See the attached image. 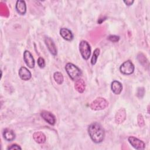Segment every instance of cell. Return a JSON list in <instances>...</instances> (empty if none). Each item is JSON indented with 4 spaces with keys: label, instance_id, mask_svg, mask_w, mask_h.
<instances>
[{
    "label": "cell",
    "instance_id": "6da1fadb",
    "mask_svg": "<svg viewBox=\"0 0 150 150\" xmlns=\"http://www.w3.org/2000/svg\"><path fill=\"white\" fill-rule=\"evenodd\" d=\"M88 132L91 139L95 143H100L104 139V130L101 125L97 122L92 123L89 125Z\"/></svg>",
    "mask_w": 150,
    "mask_h": 150
},
{
    "label": "cell",
    "instance_id": "7a4b0ae2",
    "mask_svg": "<svg viewBox=\"0 0 150 150\" xmlns=\"http://www.w3.org/2000/svg\"><path fill=\"white\" fill-rule=\"evenodd\" d=\"M65 69L70 78L73 80H77L81 75L80 69L71 63H67L66 64Z\"/></svg>",
    "mask_w": 150,
    "mask_h": 150
},
{
    "label": "cell",
    "instance_id": "3957f363",
    "mask_svg": "<svg viewBox=\"0 0 150 150\" xmlns=\"http://www.w3.org/2000/svg\"><path fill=\"white\" fill-rule=\"evenodd\" d=\"M108 105V101L103 97H97L90 104V107L93 110H102Z\"/></svg>",
    "mask_w": 150,
    "mask_h": 150
},
{
    "label": "cell",
    "instance_id": "277c9868",
    "mask_svg": "<svg viewBox=\"0 0 150 150\" xmlns=\"http://www.w3.org/2000/svg\"><path fill=\"white\" fill-rule=\"evenodd\" d=\"M79 50L82 57L84 60H88L91 54V48L87 41L82 40L80 42Z\"/></svg>",
    "mask_w": 150,
    "mask_h": 150
},
{
    "label": "cell",
    "instance_id": "5b68a950",
    "mask_svg": "<svg viewBox=\"0 0 150 150\" xmlns=\"http://www.w3.org/2000/svg\"><path fill=\"white\" fill-rule=\"evenodd\" d=\"M134 65L130 60L124 62L120 66V70L121 73L126 75H129L133 73L134 71Z\"/></svg>",
    "mask_w": 150,
    "mask_h": 150
},
{
    "label": "cell",
    "instance_id": "8992f818",
    "mask_svg": "<svg viewBox=\"0 0 150 150\" xmlns=\"http://www.w3.org/2000/svg\"><path fill=\"white\" fill-rule=\"evenodd\" d=\"M128 141L129 144L136 149L141 150L145 148V143L142 141L138 139L135 137H129L128 138Z\"/></svg>",
    "mask_w": 150,
    "mask_h": 150
},
{
    "label": "cell",
    "instance_id": "52a82bcc",
    "mask_svg": "<svg viewBox=\"0 0 150 150\" xmlns=\"http://www.w3.org/2000/svg\"><path fill=\"white\" fill-rule=\"evenodd\" d=\"M41 117L49 124L54 125L56 122V118L54 115L49 111L43 110L40 112Z\"/></svg>",
    "mask_w": 150,
    "mask_h": 150
},
{
    "label": "cell",
    "instance_id": "ba28073f",
    "mask_svg": "<svg viewBox=\"0 0 150 150\" xmlns=\"http://www.w3.org/2000/svg\"><path fill=\"white\" fill-rule=\"evenodd\" d=\"M23 60L26 64L30 69H32L35 66V60L32 54L28 50H25L23 53Z\"/></svg>",
    "mask_w": 150,
    "mask_h": 150
},
{
    "label": "cell",
    "instance_id": "9c48e42d",
    "mask_svg": "<svg viewBox=\"0 0 150 150\" xmlns=\"http://www.w3.org/2000/svg\"><path fill=\"white\" fill-rule=\"evenodd\" d=\"M45 42L50 53L53 56H56L57 54V49L53 40L49 37H46L45 39Z\"/></svg>",
    "mask_w": 150,
    "mask_h": 150
},
{
    "label": "cell",
    "instance_id": "30bf717a",
    "mask_svg": "<svg viewBox=\"0 0 150 150\" xmlns=\"http://www.w3.org/2000/svg\"><path fill=\"white\" fill-rule=\"evenodd\" d=\"M19 76L22 80L25 81L29 80L32 77L30 71L25 67H21L19 69Z\"/></svg>",
    "mask_w": 150,
    "mask_h": 150
},
{
    "label": "cell",
    "instance_id": "8fae6325",
    "mask_svg": "<svg viewBox=\"0 0 150 150\" xmlns=\"http://www.w3.org/2000/svg\"><path fill=\"white\" fill-rule=\"evenodd\" d=\"M126 118V111L124 108H120L115 114V121L117 124L122 123Z\"/></svg>",
    "mask_w": 150,
    "mask_h": 150
},
{
    "label": "cell",
    "instance_id": "7c38bea8",
    "mask_svg": "<svg viewBox=\"0 0 150 150\" xmlns=\"http://www.w3.org/2000/svg\"><path fill=\"white\" fill-rule=\"evenodd\" d=\"M16 10L20 15H24L26 12V5L24 1L18 0L16 3Z\"/></svg>",
    "mask_w": 150,
    "mask_h": 150
},
{
    "label": "cell",
    "instance_id": "4fadbf2b",
    "mask_svg": "<svg viewBox=\"0 0 150 150\" xmlns=\"http://www.w3.org/2000/svg\"><path fill=\"white\" fill-rule=\"evenodd\" d=\"M60 34L64 39L68 41L71 40L73 38V35L71 31L67 28H62L60 30Z\"/></svg>",
    "mask_w": 150,
    "mask_h": 150
},
{
    "label": "cell",
    "instance_id": "5bb4252c",
    "mask_svg": "<svg viewBox=\"0 0 150 150\" xmlns=\"http://www.w3.org/2000/svg\"><path fill=\"white\" fill-rule=\"evenodd\" d=\"M111 88L115 94H120L122 90V86L120 82L114 80L111 83Z\"/></svg>",
    "mask_w": 150,
    "mask_h": 150
},
{
    "label": "cell",
    "instance_id": "9a60e30c",
    "mask_svg": "<svg viewBox=\"0 0 150 150\" xmlns=\"http://www.w3.org/2000/svg\"><path fill=\"white\" fill-rule=\"evenodd\" d=\"M74 88L79 93H83L86 88V84L84 80L82 79H77L75 82Z\"/></svg>",
    "mask_w": 150,
    "mask_h": 150
},
{
    "label": "cell",
    "instance_id": "2e32d148",
    "mask_svg": "<svg viewBox=\"0 0 150 150\" xmlns=\"http://www.w3.org/2000/svg\"><path fill=\"white\" fill-rule=\"evenodd\" d=\"M33 138L36 142L38 144L44 143L46 141V136L45 135L40 131L35 132L33 134Z\"/></svg>",
    "mask_w": 150,
    "mask_h": 150
},
{
    "label": "cell",
    "instance_id": "e0dca14e",
    "mask_svg": "<svg viewBox=\"0 0 150 150\" xmlns=\"http://www.w3.org/2000/svg\"><path fill=\"white\" fill-rule=\"evenodd\" d=\"M4 138L8 141H12L15 138V134L14 132L8 128L5 129L3 132Z\"/></svg>",
    "mask_w": 150,
    "mask_h": 150
},
{
    "label": "cell",
    "instance_id": "ac0fdd59",
    "mask_svg": "<svg viewBox=\"0 0 150 150\" xmlns=\"http://www.w3.org/2000/svg\"><path fill=\"white\" fill-rule=\"evenodd\" d=\"M53 78L55 80V81L58 84H62L63 82L64 78L63 74L59 72V71H56L53 74Z\"/></svg>",
    "mask_w": 150,
    "mask_h": 150
},
{
    "label": "cell",
    "instance_id": "d6986e66",
    "mask_svg": "<svg viewBox=\"0 0 150 150\" xmlns=\"http://www.w3.org/2000/svg\"><path fill=\"white\" fill-rule=\"evenodd\" d=\"M137 59L139 61V62L144 66H148V60L146 59V57L145 56V55L143 54V53H139L138 54V56H137Z\"/></svg>",
    "mask_w": 150,
    "mask_h": 150
},
{
    "label": "cell",
    "instance_id": "ffe728a7",
    "mask_svg": "<svg viewBox=\"0 0 150 150\" xmlns=\"http://www.w3.org/2000/svg\"><path fill=\"white\" fill-rule=\"evenodd\" d=\"M99 54H100V49L98 48H96L94 50V52L91 59V63L92 65H94L96 63Z\"/></svg>",
    "mask_w": 150,
    "mask_h": 150
},
{
    "label": "cell",
    "instance_id": "44dd1931",
    "mask_svg": "<svg viewBox=\"0 0 150 150\" xmlns=\"http://www.w3.org/2000/svg\"><path fill=\"white\" fill-rule=\"evenodd\" d=\"M137 120H138V124L139 125V126L140 127H142L144 125H145V122H144V118H143V117L141 114H139L138 115V118H137Z\"/></svg>",
    "mask_w": 150,
    "mask_h": 150
},
{
    "label": "cell",
    "instance_id": "7402d4cb",
    "mask_svg": "<svg viewBox=\"0 0 150 150\" xmlns=\"http://www.w3.org/2000/svg\"><path fill=\"white\" fill-rule=\"evenodd\" d=\"M38 64L40 68H43L45 66V61L43 58L39 57L38 59Z\"/></svg>",
    "mask_w": 150,
    "mask_h": 150
},
{
    "label": "cell",
    "instance_id": "603a6c76",
    "mask_svg": "<svg viewBox=\"0 0 150 150\" xmlns=\"http://www.w3.org/2000/svg\"><path fill=\"white\" fill-rule=\"evenodd\" d=\"M144 93H145V90L143 87H141V88H139L138 89L137 95L138 97L142 98L143 97V96L144 95Z\"/></svg>",
    "mask_w": 150,
    "mask_h": 150
},
{
    "label": "cell",
    "instance_id": "cb8c5ba5",
    "mask_svg": "<svg viewBox=\"0 0 150 150\" xmlns=\"http://www.w3.org/2000/svg\"><path fill=\"white\" fill-rule=\"evenodd\" d=\"M108 39L112 42H117L119 40L120 37L118 36H115V35H110L108 36Z\"/></svg>",
    "mask_w": 150,
    "mask_h": 150
},
{
    "label": "cell",
    "instance_id": "d4e9b609",
    "mask_svg": "<svg viewBox=\"0 0 150 150\" xmlns=\"http://www.w3.org/2000/svg\"><path fill=\"white\" fill-rule=\"evenodd\" d=\"M22 149L21 147H20L17 144H12L7 148V149Z\"/></svg>",
    "mask_w": 150,
    "mask_h": 150
},
{
    "label": "cell",
    "instance_id": "484cf974",
    "mask_svg": "<svg viewBox=\"0 0 150 150\" xmlns=\"http://www.w3.org/2000/svg\"><path fill=\"white\" fill-rule=\"evenodd\" d=\"M134 1L133 0H132V1H131V0H127V1H124V2L126 4V5H127V6H130V5H131L133 3H134Z\"/></svg>",
    "mask_w": 150,
    "mask_h": 150
}]
</instances>
